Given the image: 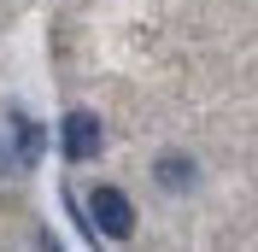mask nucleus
<instances>
[{
    "label": "nucleus",
    "mask_w": 258,
    "mask_h": 252,
    "mask_svg": "<svg viewBox=\"0 0 258 252\" xmlns=\"http://www.w3.org/2000/svg\"><path fill=\"white\" fill-rule=\"evenodd\" d=\"M153 182H159L164 194H188L194 182H200V164H194L188 153H159L153 158Z\"/></svg>",
    "instance_id": "nucleus-3"
},
{
    "label": "nucleus",
    "mask_w": 258,
    "mask_h": 252,
    "mask_svg": "<svg viewBox=\"0 0 258 252\" xmlns=\"http://www.w3.org/2000/svg\"><path fill=\"white\" fill-rule=\"evenodd\" d=\"M82 217H88L94 240H100V235H106V240H129V235H135V205H129V194H123V188H106V182L88 194Z\"/></svg>",
    "instance_id": "nucleus-1"
},
{
    "label": "nucleus",
    "mask_w": 258,
    "mask_h": 252,
    "mask_svg": "<svg viewBox=\"0 0 258 252\" xmlns=\"http://www.w3.org/2000/svg\"><path fill=\"white\" fill-rule=\"evenodd\" d=\"M100 147H106V123H100V111L71 106V111L59 117V153L71 158V164H88V158H100Z\"/></svg>",
    "instance_id": "nucleus-2"
},
{
    "label": "nucleus",
    "mask_w": 258,
    "mask_h": 252,
    "mask_svg": "<svg viewBox=\"0 0 258 252\" xmlns=\"http://www.w3.org/2000/svg\"><path fill=\"white\" fill-rule=\"evenodd\" d=\"M12 135H18V164H41L47 135H41V123H35L30 111H12Z\"/></svg>",
    "instance_id": "nucleus-4"
}]
</instances>
